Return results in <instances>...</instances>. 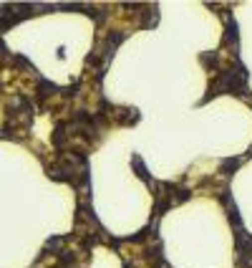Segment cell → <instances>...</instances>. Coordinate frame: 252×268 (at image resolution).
Segmentation results:
<instances>
[{
    "label": "cell",
    "instance_id": "obj_1",
    "mask_svg": "<svg viewBox=\"0 0 252 268\" xmlns=\"http://www.w3.org/2000/svg\"><path fill=\"white\" fill-rule=\"evenodd\" d=\"M121 111H124V114H114L116 122H119L121 127H134V124H139V119H141L139 109H134V106H121Z\"/></svg>",
    "mask_w": 252,
    "mask_h": 268
},
{
    "label": "cell",
    "instance_id": "obj_2",
    "mask_svg": "<svg viewBox=\"0 0 252 268\" xmlns=\"http://www.w3.org/2000/svg\"><path fill=\"white\" fill-rule=\"evenodd\" d=\"M131 167H134V172H136L139 180H144L149 187H156V180L149 177V170H146V165H144V160H141L139 155H131Z\"/></svg>",
    "mask_w": 252,
    "mask_h": 268
},
{
    "label": "cell",
    "instance_id": "obj_3",
    "mask_svg": "<svg viewBox=\"0 0 252 268\" xmlns=\"http://www.w3.org/2000/svg\"><path fill=\"white\" fill-rule=\"evenodd\" d=\"M242 162H245V157H240V160H222V165H220V175H222V177H230Z\"/></svg>",
    "mask_w": 252,
    "mask_h": 268
}]
</instances>
